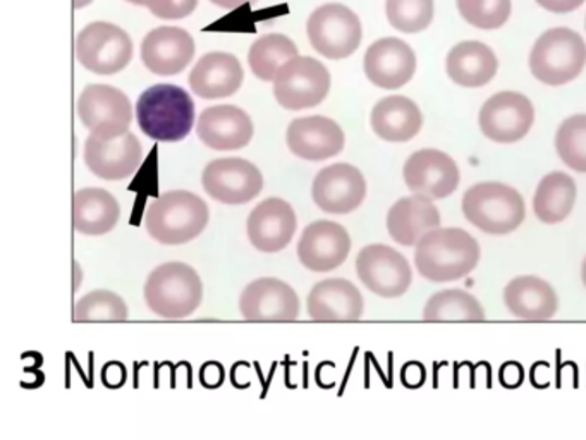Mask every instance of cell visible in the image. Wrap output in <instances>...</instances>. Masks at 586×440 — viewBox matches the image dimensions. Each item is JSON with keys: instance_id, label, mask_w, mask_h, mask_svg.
Instances as JSON below:
<instances>
[{"instance_id": "1", "label": "cell", "mask_w": 586, "mask_h": 440, "mask_svg": "<svg viewBox=\"0 0 586 440\" xmlns=\"http://www.w3.org/2000/svg\"><path fill=\"white\" fill-rule=\"evenodd\" d=\"M480 262V245L457 227H436L424 235L415 250V265L432 283H451L471 274Z\"/></svg>"}, {"instance_id": "2", "label": "cell", "mask_w": 586, "mask_h": 440, "mask_svg": "<svg viewBox=\"0 0 586 440\" xmlns=\"http://www.w3.org/2000/svg\"><path fill=\"white\" fill-rule=\"evenodd\" d=\"M136 121L143 134L155 142H182L193 130V98L181 86H151L137 98Z\"/></svg>"}, {"instance_id": "3", "label": "cell", "mask_w": 586, "mask_h": 440, "mask_svg": "<svg viewBox=\"0 0 586 440\" xmlns=\"http://www.w3.org/2000/svg\"><path fill=\"white\" fill-rule=\"evenodd\" d=\"M208 205L190 191H169L148 205L145 227L155 241L176 247L199 238L208 226Z\"/></svg>"}, {"instance_id": "4", "label": "cell", "mask_w": 586, "mask_h": 440, "mask_svg": "<svg viewBox=\"0 0 586 440\" xmlns=\"http://www.w3.org/2000/svg\"><path fill=\"white\" fill-rule=\"evenodd\" d=\"M145 304L163 319H187L199 310L203 283L199 272L181 262L158 265L145 283Z\"/></svg>"}, {"instance_id": "5", "label": "cell", "mask_w": 586, "mask_h": 440, "mask_svg": "<svg viewBox=\"0 0 586 440\" xmlns=\"http://www.w3.org/2000/svg\"><path fill=\"white\" fill-rule=\"evenodd\" d=\"M463 214L481 233L505 236L522 226L526 205L518 190L502 182H480L463 197Z\"/></svg>"}, {"instance_id": "6", "label": "cell", "mask_w": 586, "mask_h": 440, "mask_svg": "<svg viewBox=\"0 0 586 440\" xmlns=\"http://www.w3.org/2000/svg\"><path fill=\"white\" fill-rule=\"evenodd\" d=\"M528 64L531 74L543 85H567L585 69V40L578 32L566 26L547 29L535 41Z\"/></svg>"}, {"instance_id": "7", "label": "cell", "mask_w": 586, "mask_h": 440, "mask_svg": "<svg viewBox=\"0 0 586 440\" xmlns=\"http://www.w3.org/2000/svg\"><path fill=\"white\" fill-rule=\"evenodd\" d=\"M307 33L313 50L331 61L348 59L360 49L363 38L358 14L337 2L316 8L308 17Z\"/></svg>"}, {"instance_id": "8", "label": "cell", "mask_w": 586, "mask_h": 440, "mask_svg": "<svg viewBox=\"0 0 586 440\" xmlns=\"http://www.w3.org/2000/svg\"><path fill=\"white\" fill-rule=\"evenodd\" d=\"M76 59L86 71L100 76L121 73L133 59V40L124 29L107 21H95L77 33Z\"/></svg>"}, {"instance_id": "9", "label": "cell", "mask_w": 586, "mask_h": 440, "mask_svg": "<svg viewBox=\"0 0 586 440\" xmlns=\"http://www.w3.org/2000/svg\"><path fill=\"white\" fill-rule=\"evenodd\" d=\"M331 92V73L313 57H295L274 80V97L286 110L313 109Z\"/></svg>"}, {"instance_id": "10", "label": "cell", "mask_w": 586, "mask_h": 440, "mask_svg": "<svg viewBox=\"0 0 586 440\" xmlns=\"http://www.w3.org/2000/svg\"><path fill=\"white\" fill-rule=\"evenodd\" d=\"M76 114L86 130L100 138L121 136L130 130V98L110 85H88L76 102Z\"/></svg>"}, {"instance_id": "11", "label": "cell", "mask_w": 586, "mask_h": 440, "mask_svg": "<svg viewBox=\"0 0 586 440\" xmlns=\"http://www.w3.org/2000/svg\"><path fill=\"white\" fill-rule=\"evenodd\" d=\"M356 274L373 295L399 298L411 286L412 271L405 254L387 245H370L356 257Z\"/></svg>"}, {"instance_id": "12", "label": "cell", "mask_w": 586, "mask_h": 440, "mask_svg": "<svg viewBox=\"0 0 586 440\" xmlns=\"http://www.w3.org/2000/svg\"><path fill=\"white\" fill-rule=\"evenodd\" d=\"M535 109L530 98L518 92H499L481 106L478 124L481 133L495 143L522 142L530 133Z\"/></svg>"}, {"instance_id": "13", "label": "cell", "mask_w": 586, "mask_h": 440, "mask_svg": "<svg viewBox=\"0 0 586 440\" xmlns=\"http://www.w3.org/2000/svg\"><path fill=\"white\" fill-rule=\"evenodd\" d=\"M202 187L224 205H244L262 193L263 176L244 158H217L203 169Z\"/></svg>"}, {"instance_id": "14", "label": "cell", "mask_w": 586, "mask_h": 440, "mask_svg": "<svg viewBox=\"0 0 586 440\" xmlns=\"http://www.w3.org/2000/svg\"><path fill=\"white\" fill-rule=\"evenodd\" d=\"M406 187L430 200L447 199L459 187L462 173L453 157L441 150L415 152L403 169Z\"/></svg>"}, {"instance_id": "15", "label": "cell", "mask_w": 586, "mask_h": 440, "mask_svg": "<svg viewBox=\"0 0 586 440\" xmlns=\"http://www.w3.org/2000/svg\"><path fill=\"white\" fill-rule=\"evenodd\" d=\"M143 146L133 133L100 138L89 133L85 142V164L92 174L106 181H122L140 169Z\"/></svg>"}, {"instance_id": "16", "label": "cell", "mask_w": 586, "mask_h": 440, "mask_svg": "<svg viewBox=\"0 0 586 440\" xmlns=\"http://www.w3.org/2000/svg\"><path fill=\"white\" fill-rule=\"evenodd\" d=\"M367 197V179L351 164H334L316 174L312 199L320 211L327 214H351Z\"/></svg>"}, {"instance_id": "17", "label": "cell", "mask_w": 586, "mask_h": 440, "mask_svg": "<svg viewBox=\"0 0 586 440\" xmlns=\"http://www.w3.org/2000/svg\"><path fill=\"white\" fill-rule=\"evenodd\" d=\"M239 310L250 322H289L300 316V298L284 281L262 277L244 287Z\"/></svg>"}, {"instance_id": "18", "label": "cell", "mask_w": 586, "mask_h": 440, "mask_svg": "<svg viewBox=\"0 0 586 440\" xmlns=\"http://www.w3.org/2000/svg\"><path fill=\"white\" fill-rule=\"evenodd\" d=\"M417 66L415 50L396 37L373 41L363 59L364 74L370 83L384 90L403 88L417 73Z\"/></svg>"}, {"instance_id": "19", "label": "cell", "mask_w": 586, "mask_h": 440, "mask_svg": "<svg viewBox=\"0 0 586 440\" xmlns=\"http://www.w3.org/2000/svg\"><path fill=\"white\" fill-rule=\"evenodd\" d=\"M351 251L348 230L332 221H316L303 230L298 241V259L312 272H331L340 267Z\"/></svg>"}, {"instance_id": "20", "label": "cell", "mask_w": 586, "mask_h": 440, "mask_svg": "<svg viewBox=\"0 0 586 440\" xmlns=\"http://www.w3.org/2000/svg\"><path fill=\"white\" fill-rule=\"evenodd\" d=\"M194 50L196 45L187 29L158 26L143 38L142 61L157 76H175L191 64Z\"/></svg>"}, {"instance_id": "21", "label": "cell", "mask_w": 586, "mask_h": 440, "mask_svg": "<svg viewBox=\"0 0 586 440\" xmlns=\"http://www.w3.org/2000/svg\"><path fill=\"white\" fill-rule=\"evenodd\" d=\"M289 152L303 160L320 162L336 157L346 145L343 128L324 116L295 119L286 133Z\"/></svg>"}, {"instance_id": "22", "label": "cell", "mask_w": 586, "mask_h": 440, "mask_svg": "<svg viewBox=\"0 0 586 440\" xmlns=\"http://www.w3.org/2000/svg\"><path fill=\"white\" fill-rule=\"evenodd\" d=\"M298 227V218L289 203L280 199H267L251 211L247 233L251 245L263 253H277L291 242Z\"/></svg>"}, {"instance_id": "23", "label": "cell", "mask_w": 586, "mask_h": 440, "mask_svg": "<svg viewBox=\"0 0 586 440\" xmlns=\"http://www.w3.org/2000/svg\"><path fill=\"white\" fill-rule=\"evenodd\" d=\"M253 121L236 106H214L203 110L196 122L200 142L217 152L248 146L253 138Z\"/></svg>"}, {"instance_id": "24", "label": "cell", "mask_w": 586, "mask_h": 440, "mask_svg": "<svg viewBox=\"0 0 586 440\" xmlns=\"http://www.w3.org/2000/svg\"><path fill=\"white\" fill-rule=\"evenodd\" d=\"M244 71L238 57L227 52H211L200 59L191 69V90L196 97L205 100L232 97L241 88Z\"/></svg>"}, {"instance_id": "25", "label": "cell", "mask_w": 586, "mask_h": 440, "mask_svg": "<svg viewBox=\"0 0 586 440\" xmlns=\"http://www.w3.org/2000/svg\"><path fill=\"white\" fill-rule=\"evenodd\" d=\"M308 316L316 322H355L363 316L360 289L346 280H325L308 295Z\"/></svg>"}, {"instance_id": "26", "label": "cell", "mask_w": 586, "mask_h": 440, "mask_svg": "<svg viewBox=\"0 0 586 440\" xmlns=\"http://www.w3.org/2000/svg\"><path fill=\"white\" fill-rule=\"evenodd\" d=\"M441 212L433 200L411 194L391 206L387 214L388 236L400 247H417L424 235L441 227Z\"/></svg>"}, {"instance_id": "27", "label": "cell", "mask_w": 586, "mask_h": 440, "mask_svg": "<svg viewBox=\"0 0 586 440\" xmlns=\"http://www.w3.org/2000/svg\"><path fill=\"white\" fill-rule=\"evenodd\" d=\"M499 59L489 45L465 40L454 45L445 59V73L463 88H481L498 74Z\"/></svg>"}, {"instance_id": "28", "label": "cell", "mask_w": 586, "mask_h": 440, "mask_svg": "<svg viewBox=\"0 0 586 440\" xmlns=\"http://www.w3.org/2000/svg\"><path fill=\"white\" fill-rule=\"evenodd\" d=\"M370 124L373 133L384 142L406 143L423 128V114L411 98L391 95L376 102L370 114Z\"/></svg>"}, {"instance_id": "29", "label": "cell", "mask_w": 586, "mask_h": 440, "mask_svg": "<svg viewBox=\"0 0 586 440\" xmlns=\"http://www.w3.org/2000/svg\"><path fill=\"white\" fill-rule=\"evenodd\" d=\"M504 304L514 317L523 320H549L558 313L554 287L535 275H522L504 289Z\"/></svg>"}, {"instance_id": "30", "label": "cell", "mask_w": 586, "mask_h": 440, "mask_svg": "<svg viewBox=\"0 0 586 440\" xmlns=\"http://www.w3.org/2000/svg\"><path fill=\"white\" fill-rule=\"evenodd\" d=\"M121 206L109 191L85 188L73 200V224L85 236H104L118 226Z\"/></svg>"}, {"instance_id": "31", "label": "cell", "mask_w": 586, "mask_h": 440, "mask_svg": "<svg viewBox=\"0 0 586 440\" xmlns=\"http://www.w3.org/2000/svg\"><path fill=\"white\" fill-rule=\"evenodd\" d=\"M576 182L566 173L547 174L538 182L534 197V212L543 224H559L570 217L576 202Z\"/></svg>"}, {"instance_id": "32", "label": "cell", "mask_w": 586, "mask_h": 440, "mask_svg": "<svg viewBox=\"0 0 586 440\" xmlns=\"http://www.w3.org/2000/svg\"><path fill=\"white\" fill-rule=\"evenodd\" d=\"M298 57V47L280 33H268L251 45L248 64L259 80L274 81L286 62Z\"/></svg>"}, {"instance_id": "33", "label": "cell", "mask_w": 586, "mask_h": 440, "mask_svg": "<svg viewBox=\"0 0 586 440\" xmlns=\"http://www.w3.org/2000/svg\"><path fill=\"white\" fill-rule=\"evenodd\" d=\"M427 322H481L486 310L474 295L463 289H445L427 301L423 310Z\"/></svg>"}, {"instance_id": "34", "label": "cell", "mask_w": 586, "mask_h": 440, "mask_svg": "<svg viewBox=\"0 0 586 440\" xmlns=\"http://www.w3.org/2000/svg\"><path fill=\"white\" fill-rule=\"evenodd\" d=\"M128 316L124 299L107 289L88 293L74 305V322H122Z\"/></svg>"}, {"instance_id": "35", "label": "cell", "mask_w": 586, "mask_h": 440, "mask_svg": "<svg viewBox=\"0 0 586 440\" xmlns=\"http://www.w3.org/2000/svg\"><path fill=\"white\" fill-rule=\"evenodd\" d=\"M385 14L394 29L400 33H420L429 28L435 17L433 0H385Z\"/></svg>"}, {"instance_id": "36", "label": "cell", "mask_w": 586, "mask_h": 440, "mask_svg": "<svg viewBox=\"0 0 586 440\" xmlns=\"http://www.w3.org/2000/svg\"><path fill=\"white\" fill-rule=\"evenodd\" d=\"M555 150L570 169L586 174V114H576L559 126Z\"/></svg>"}, {"instance_id": "37", "label": "cell", "mask_w": 586, "mask_h": 440, "mask_svg": "<svg viewBox=\"0 0 586 440\" xmlns=\"http://www.w3.org/2000/svg\"><path fill=\"white\" fill-rule=\"evenodd\" d=\"M463 20L478 29H499L510 20L511 0H456Z\"/></svg>"}, {"instance_id": "38", "label": "cell", "mask_w": 586, "mask_h": 440, "mask_svg": "<svg viewBox=\"0 0 586 440\" xmlns=\"http://www.w3.org/2000/svg\"><path fill=\"white\" fill-rule=\"evenodd\" d=\"M199 0H146L145 8L158 20H184L193 14Z\"/></svg>"}, {"instance_id": "39", "label": "cell", "mask_w": 586, "mask_h": 440, "mask_svg": "<svg viewBox=\"0 0 586 440\" xmlns=\"http://www.w3.org/2000/svg\"><path fill=\"white\" fill-rule=\"evenodd\" d=\"M125 382V368L119 361H110L101 368V384L107 389H119Z\"/></svg>"}, {"instance_id": "40", "label": "cell", "mask_w": 586, "mask_h": 440, "mask_svg": "<svg viewBox=\"0 0 586 440\" xmlns=\"http://www.w3.org/2000/svg\"><path fill=\"white\" fill-rule=\"evenodd\" d=\"M200 382L206 389L220 388L224 382L223 365L217 364V361L203 365L202 370H200Z\"/></svg>"}, {"instance_id": "41", "label": "cell", "mask_w": 586, "mask_h": 440, "mask_svg": "<svg viewBox=\"0 0 586 440\" xmlns=\"http://www.w3.org/2000/svg\"><path fill=\"white\" fill-rule=\"evenodd\" d=\"M535 2L552 14H570L585 4V0H535Z\"/></svg>"}, {"instance_id": "42", "label": "cell", "mask_w": 586, "mask_h": 440, "mask_svg": "<svg viewBox=\"0 0 586 440\" xmlns=\"http://www.w3.org/2000/svg\"><path fill=\"white\" fill-rule=\"evenodd\" d=\"M523 379H525V372H523L522 365L510 361L501 368V382L505 388H519L523 384Z\"/></svg>"}, {"instance_id": "43", "label": "cell", "mask_w": 586, "mask_h": 440, "mask_svg": "<svg viewBox=\"0 0 586 440\" xmlns=\"http://www.w3.org/2000/svg\"><path fill=\"white\" fill-rule=\"evenodd\" d=\"M423 365L417 364V361H411V364L405 365V368H403V384H405L406 388H421V384H423Z\"/></svg>"}, {"instance_id": "44", "label": "cell", "mask_w": 586, "mask_h": 440, "mask_svg": "<svg viewBox=\"0 0 586 440\" xmlns=\"http://www.w3.org/2000/svg\"><path fill=\"white\" fill-rule=\"evenodd\" d=\"M212 4L226 11L244 8V5H255L259 0H211Z\"/></svg>"}, {"instance_id": "45", "label": "cell", "mask_w": 586, "mask_h": 440, "mask_svg": "<svg viewBox=\"0 0 586 440\" xmlns=\"http://www.w3.org/2000/svg\"><path fill=\"white\" fill-rule=\"evenodd\" d=\"M94 0H73L74 9H83L86 8V5L92 4Z\"/></svg>"}, {"instance_id": "46", "label": "cell", "mask_w": 586, "mask_h": 440, "mask_svg": "<svg viewBox=\"0 0 586 440\" xmlns=\"http://www.w3.org/2000/svg\"><path fill=\"white\" fill-rule=\"evenodd\" d=\"M582 281H583V284H585V287H586V259L583 260V265H582Z\"/></svg>"}, {"instance_id": "47", "label": "cell", "mask_w": 586, "mask_h": 440, "mask_svg": "<svg viewBox=\"0 0 586 440\" xmlns=\"http://www.w3.org/2000/svg\"><path fill=\"white\" fill-rule=\"evenodd\" d=\"M128 2H130V4L142 5V8H145L146 0H128Z\"/></svg>"}, {"instance_id": "48", "label": "cell", "mask_w": 586, "mask_h": 440, "mask_svg": "<svg viewBox=\"0 0 586 440\" xmlns=\"http://www.w3.org/2000/svg\"><path fill=\"white\" fill-rule=\"evenodd\" d=\"M585 28H586V21H585Z\"/></svg>"}]
</instances>
